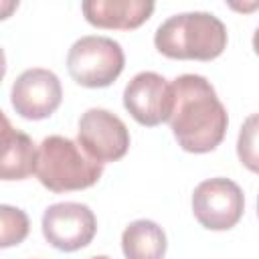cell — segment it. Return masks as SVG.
<instances>
[{"instance_id": "obj_9", "label": "cell", "mask_w": 259, "mask_h": 259, "mask_svg": "<svg viewBox=\"0 0 259 259\" xmlns=\"http://www.w3.org/2000/svg\"><path fill=\"white\" fill-rule=\"evenodd\" d=\"M10 101L14 111L24 119H45L57 111L63 101L59 77L49 69H26L12 85Z\"/></svg>"}, {"instance_id": "obj_7", "label": "cell", "mask_w": 259, "mask_h": 259, "mask_svg": "<svg viewBox=\"0 0 259 259\" xmlns=\"http://www.w3.org/2000/svg\"><path fill=\"white\" fill-rule=\"evenodd\" d=\"M123 107L140 125L146 127L170 121L174 109L172 83L154 71H142L125 85Z\"/></svg>"}, {"instance_id": "obj_10", "label": "cell", "mask_w": 259, "mask_h": 259, "mask_svg": "<svg viewBox=\"0 0 259 259\" xmlns=\"http://www.w3.org/2000/svg\"><path fill=\"white\" fill-rule=\"evenodd\" d=\"M85 20L97 28L134 30L154 12L150 0H87L81 4Z\"/></svg>"}, {"instance_id": "obj_1", "label": "cell", "mask_w": 259, "mask_h": 259, "mask_svg": "<svg viewBox=\"0 0 259 259\" xmlns=\"http://www.w3.org/2000/svg\"><path fill=\"white\" fill-rule=\"evenodd\" d=\"M174 109L170 130L178 146L190 154L212 152L225 138L229 115L214 87L202 75H180L172 81Z\"/></svg>"}, {"instance_id": "obj_5", "label": "cell", "mask_w": 259, "mask_h": 259, "mask_svg": "<svg viewBox=\"0 0 259 259\" xmlns=\"http://www.w3.org/2000/svg\"><path fill=\"white\" fill-rule=\"evenodd\" d=\"M245 210V196L237 182L229 178L202 180L192 192L194 219L208 231L233 229Z\"/></svg>"}, {"instance_id": "obj_13", "label": "cell", "mask_w": 259, "mask_h": 259, "mask_svg": "<svg viewBox=\"0 0 259 259\" xmlns=\"http://www.w3.org/2000/svg\"><path fill=\"white\" fill-rule=\"evenodd\" d=\"M237 156L247 170L259 174V113L243 121L237 140Z\"/></svg>"}, {"instance_id": "obj_14", "label": "cell", "mask_w": 259, "mask_h": 259, "mask_svg": "<svg viewBox=\"0 0 259 259\" xmlns=\"http://www.w3.org/2000/svg\"><path fill=\"white\" fill-rule=\"evenodd\" d=\"M0 221H2V237H0V247H12L18 245L26 239L30 223L24 210L14 208L10 204L0 206Z\"/></svg>"}, {"instance_id": "obj_2", "label": "cell", "mask_w": 259, "mask_h": 259, "mask_svg": "<svg viewBox=\"0 0 259 259\" xmlns=\"http://www.w3.org/2000/svg\"><path fill=\"white\" fill-rule=\"evenodd\" d=\"M154 45L168 59L212 61L227 49V28L210 12H182L158 26Z\"/></svg>"}, {"instance_id": "obj_16", "label": "cell", "mask_w": 259, "mask_h": 259, "mask_svg": "<svg viewBox=\"0 0 259 259\" xmlns=\"http://www.w3.org/2000/svg\"><path fill=\"white\" fill-rule=\"evenodd\" d=\"M91 259H109L107 255H95V257H91Z\"/></svg>"}, {"instance_id": "obj_11", "label": "cell", "mask_w": 259, "mask_h": 259, "mask_svg": "<svg viewBox=\"0 0 259 259\" xmlns=\"http://www.w3.org/2000/svg\"><path fill=\"white\" fill-rule=\"evenodd\" d=\"M38 150L28 134L14 130L6 115H2V154L0 176L2 180H24L36 170Z\"/></svg>"}, {"instance_id": "obj_12", "label": "cell", "mask_w": 259, "mask_h": 259, "mask_svg": "<svg viewBox=\"0 0 259 259\" xmlns=\"http://www.w3.org/2000/svg\"><path fill=\"white\" fill-rule=\"evenodd\" d=\"M166 245V233L162 227L148 219L130 223L121 235L125 259H164Z\"/></svg>"}, {"instance_id": "obj_4", "label": "cell", "mask_w": 259, "mask_h": 259, "mask_svg": "<svg viewBox=\"0 0 259 259\" xmlns=\"http://www.w3.org/2000/svg\"><path fill=\"white\" fill-rule=\"evenodd\" d=\"M125 55L117 40L109 36H81L67 55V69L75 83L97 89L111 85L123 71Z\"/></svg>"}, {"instance_id": "obj_6", "label": "cell", "mask_w": 259, "mask_h": 259, "mask_svg": "<svg viewBox=\"0 0 259 259\" xmlns=\"http://www.w3.org/2000/svg\"><path fill=\"white\" fill-rule=\"evenodd\" d=\"M79 146L99 164L115 162L130 150V132L125 123L107 109L91 107L79 119Z\"/></svg>"}, {"instance_id": "obj_17", "label": "cell", "mask_w": 259, "mask_h": 259, "mask_svg": "<svg viewBox=\"0 0 259 259\" xmlns=\"http://www.w3.org/2000/svg\"><path fill=\"white\" fill-rule=\"evenodd\" d=\"M257 217H259V198H257Z\"/></svg>"}, {"instance_id": "obj_3", "label": "cell", "mask_w": 259, "mask_h": 259, "mask_svg": "<svg viewBox=\"0 0 259 259\" xmlns=\"http://www.w3.org/2000/svg\"><path fill=\"white\" fill-rule=\"evenodd\" d=\"M34 174L45 188L71 192L93 186L103 174V164L93 160L79 142L65 136H49L38 146Z\"/></svg>"}, {"instance_id": "obj_8", "label": "cell", "mask_w": 259, "mask_h": 259, "mask_svg": "<svg viewBox=\"0 0 259 259\" xmlns=\"http://www.w3.org/2000/svg\"><path fill=\"white\" fill-rule=\"evenodd\" d=\"M95 233L97 219L83 202H57L42 214V235L59 251H79L93 241Z\"/></svg>"}, {"instance_id": "obj_15", "label": "cell", "mask_w": 259, "mask_h": 259, "mask_svg": "<svg viewBox=\"0 0 259 259\" xmlns=\"http://www.w3.org/2000/svg\"><path fill=\"white\" fill-rule=\"evenodd\" d=\"M253 49H255V53L259 55V28H257L255 34H253Z\"/></svg>"}]
</instances>
